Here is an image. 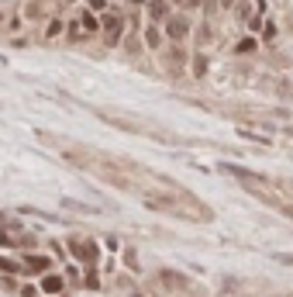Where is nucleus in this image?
I'll use <instances>...</instances> for the list:
<instances>
[{"instance_id":"nucleus-1","label":"nucleus","mask_w":293,"mask_h":297,"mask_svg":"<svg viewBox=\"0 0 293 297\" xmlns=\"http://www.w3.org/2000/svg\"><path fill=\"white\" fill-rule=\"evenodd\" d=\"M49 266H52V259L38 256V252H24V259H21V273H28V277H42V273H49Z\"/></svg>"},{"instance_id":"nucleus-2","label":"nucleus","mask_w":293,"mask_h":297,"mask_svg":"<svg viewBox=\"0 0 293 297\" xmlns=\"http://www.w3.org/2000/svg\"><path fill=\"white\" fill-rule=\"evenodd\" d=\"M69 249H73V256L79 263H97V242L93 238H69Z\"/></svg>"},{"instance_id":"nucleus-3","label":"nucleus","mask_w":293,"mask_h":297,"mask_svg":"<svg viewBox=\"0 0 293 297\" xmlns=\"http://www.w3.org/2000/svg\"><path fill=\"white\" fill-rule=\"evenodd\" d=\"M62 287H66L62 273H42V277H38V294H45V297H59V294H62Z\"/></svg>"},{"instance_id":"nucleus-4","label":"nucleus","mask_w":293,"mask_h":297,"mask_svg":"<svg viewBox=\"0 0 293 297\" xmlns=\"http://www.w3.org/2000/svg\"><path fill=\"white\" fill-rule=\"evenodd\" d=\"M104 28H107V42L114 45L117 38H121V17L114 14V17H104Z\"/></svg>"},{"instance_id":"nucleus-5","label":"nucleus","mask_w":293,"mask_h":297,"mask_svg":"<svg viewBox=\"0 0 293 297\" xmlns=\"http://www.w3.org/2000/svg\"><path fill=\"white\" fill-rule=\"evenodd\" d=\"M166 28H169V35H173V38H183V35H186V21H183V17H173Z\"/></svg>"},{"instance_id":"nucleus-6","label":"nucleus","mask_w":293,"mask_h":297,"mask_svg":"<svg viewBox=\"0 0 293 297\" xmlns=\"http://www.w3.org/2000/svg\"><path fill=\"white\" fill-rule=\"evenodd\" d=\"M0 270H7V273H21V263H14V259H0Z\"/></svg>"},{"instance_id":"nucleus-7","label":"nucleus","mask_w":293,"mask_h":297,"mask_svg":"<svg viewBox=\"0 0 293 297\" xmlns=\"http://www.w3.org/2000/svg\"><path fill=\"white\" fill-rule=\"evenodd\" d=\"M145 42H148V45H159L162 38H159V31H155V28H148V31H145Z\"/></svg>"},{"instance_id":"nucleus-8","label":"nucleus","mask_w":293,"mask_h":297,"mask_svg":"<svg viewBox=\"0 0 293 297\" xmlns=\"http://www.w3.org/2000/svg\"><path fill=\"white\" fill-rule=\"evenodd\" d=\"M21 297H38V287H31V284H24V287H21Z\"/></svg>"},{"instance_id":"nucleus-9","label":"nucleus","mask_w":293,"mask_h":297,"mask_svg":"<svg viewBox=\"0 0 293 297\" xmlns=\"http://www.w3.org/2000/svg\"><path fill=\"white\" fill-rule=\"evenodd\" d=\"M148 10H152V17H162V14H166V7H162V3H159V0H155V3H152V7H148Z\"/></svg>"},{"instance_id":"nucleus-10","label":"nucleus","mask_w":293,"mask_h":297,"mask_svg":"<svg viewBox=\"0 0 293 297\" xmlns=\"http://www.w3.org/2000/svg\"><path fill=\"white\" fill-rule=\"evenodd\" d=\"M83 28H86V31H93V28H97V21H93V14H83Z\"/></svg>"},{"instance_id":"nucleus-11","label":"nucleus","mask_w":293,"mask_h":297,"mask_svg":"<svg viewBox=\"0 0 293 297\" xmlns=\"http://www.w3.org/2000/svg\"><path fill=\"white\" fill-rule=\"evenodd\" d=\"M252 49H255V42H252V38H245V42L238 45V52H252Z\"/></svg>"},{"instance_id":"nucleus-12","label":"nucleus","mask_w":293,"mask_h":297,"mask_svg":"<svg viewBox=\"0 0 293 297\" xmlns=\"http://www.w3.org/2000/svg\"><path fill=\"white\" fill-rule=\"evenodd\" d=\"M86 287H100V280H97V273H93V270L86 273Z\"/></svg>"},{"instance_id":"nucleus-13","label":"nucleus","mask_w":293,"mask_h":297,"mask_svg":"<svg viewBox=\"0 0 293 297\" xmlns=\"http://www.w3.org/2000/svg\"><path fill=\"white\" fill-rule=\"evenodd\" d=\"M38 297H45V294H38Z\"/></svg>"}]
</instances>
